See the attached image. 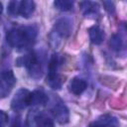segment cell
<instances>
[{"label": "cell", "mask_w": 127, "mask_h": 127, "mask_svg": "<svg viewBox=\"0 0 127 127\" xmlns=\"http://www.w3.org/2000/svg\"><path fill=\"white\" fill-rule=\"evenodd\" d=\"M12 127H28V125H27V123L26 124L23 123V121L21 120V117H17L14 119Z\"/></svg>", "instance_id": "cell-19"}, {"label": "cell", "mask_w": 127, "mask_h": 127, "mask_svg": "<svg viewBox=\"0 0 127 127\" xmlns=\"http://www.w3.org/2000/svg\"><path fill=\"white\" fill-rule=\"evenodd\" d=\"M52 112L54 117L56 118V120L61 123V124H65L68 122L69 119V112L67 107L64 105V103L63 101H59L56 102L52 108Z\"/></svg>", "instance_id": "cell-6"}, {"label": "cell", "mask_w": 127, "mask_h": 127, "mask_svg": "<svg viewBox=\"0 0 127 127\" xmlns=\"http://www.w3.org/2000/svg\"><path fill=\"white\" fill-rule=\"evenodd\" d=\"M16 83V77L12 70H5L0 73V96L4 97L13 88Z\"/></svg>", "instance_id": "cell-4"}, {"label": "cell", "mask_w": 127, "mask_h": 127, "mask_svg": "<svg viewBox=\"0 0 127 127\" xmlns=\"http://www.w3.org/2000/svg\"><path fill=\"white\" fill-rule=\"evenodd\" d=\"M8 115L6 112L0 110V127H5L8 123Z\"/></svg>", "instance_id": "cell-17"}, {"label": "cell", "mask_w": 127, "mask_h": 127, "mask_svg": "<svg viewBox=\"0 0 127 127\" xmlns=\"http://www.w3.org/2000/svg\"><path fill=\"white\" fill-rule=\"evenodd\" d=\"M72 30V22L67 18L59 19L54 26V33L60 38H66Z\"/></svg>", "instance_id": "cell-5"}, {"label": "cell", "mask_w": 127, "mask_h": 127, "mask_svg": "<svg viewBox=\"0 0 127 127\" xmlns=\"http://www.w3.org/2000/svg\"><path fill=\"white\" fill-rule=\"evenodd\" d=\"M86 87H87L86 81L79 77H74L69 83V90L75 95L81 94L86 89Z\"/></svg>", "instance_id": "cell-10"}, {"label": "cell", "mask_w": 127, "mask_h": 127, "mask_svg": "<svg viewBox=\"0 0 127 127\" xmlns=\"http://www.w3.org/2000/svg\"><path fill=\"white\" fill-rule=\"evenodd\" d=\"M48 102V96L42 90H34L30 93L29 105L31 106H43Z\"/></svg>", "instance_id": "cell-8"}, {"label": "cell", "mask_w": 127, "mask_h": 127, "mask_svg": "<svg viewBox=\"0 0 127 127\" xmlns=\"http://www.w3.org/2000/svg\"><path fill=\"white\" fill-rule=\"evenodd\" d=\"M103 5H104L106 11H108L109 13H114L115 6H114V3L113 2H111V1H104L103 2Z\"/></svg>", "instance_id": "cell-18"}, {"label": "cell", "mask_w": 127, "mask_h": 127, "mask_svg": "<svg viewBox=\"0 0 127 127\" xmlns=\"http://www.w3.org/2000/svg\"><path fill=\"white\" fill-rule=\"evenodd\" d=\"M35 121H36V124L38 125V127H55L52 119H50L49 117H47L43 114L35 116Z\"/></svg>", "instance_id": "cell-14"}, {"label": "cell", "mask_w": 127, "mask_h": 127, "mask_svg": "<svg viewBox=\"0 0 127 127\" xmlns=\"http://www.w3.org/2000/svg\"><path fill=\"white\" fill-rule=\"evenodd\" d=\"M119 125L120 122L117 117L110 114H104L94 120L89 127H118Z\"/></svg>", "instance_id": "cell-7"}, {"label": "cell", "mask_w": 127, "mask_h": 127, "mask_svg": "<svg viewBox=\"0 0 127 127\" xmlns=\"http://www.w3.org/2000/svg\"><path fill=\"white\" fill-rule=\"evenodd\" d=\"M83 9V14L85 17H94L99 12V7L96 3L93 2H81L80 3Z\"/></svg>", "instance_id": "cell-12"}, {"label": "cell", "mask_w": 127, "mask_h": 127, "mask_svg": "<svg viewBox=\"0 0 127 127\" xmlns=\"http://www.w3.org/2000/svg\"><path fill=\"white\" fill-rule=\"evenodd\" d=\"M19 4H20V1H11L8 5V13L12 16H16V15H19Z\"/></svg>", "instance_id": "cell-16"}, {"label": "cell", "mask_w": 127, "mask_h": 127, "mask_svg": "<svg viewBox=\"0 0 127 127\" xmlns=\"http://www.w3.org/2000/svg\"><path fill=\"white\" fill-rule=\"evenodd\" d=\"M54 5L57 9H59L61 11H68L72 8L73 2L68 1V0H57L54 2Z\"/></svg>", "instance_id": "cell-15"}, {"label": "cell", "mask_w": 127, "mask_h": 127, "mask_svg": "<svg viewBox=\"0 0 127 127\" xmlns=\"http://www.w3.org/2000/svg\"><path fill=\"white\" fill-rule=\"evenodd\" d=\"M110 47L114 50V51H117L119 52L121 49H123V46H124V43H123V39L122 37L119 35V34H115L112 36V38L110 39Z\"/></svg>", "instance_id": "cell-13"}, {"label": "cell", "mask_w": 127, "mask_h": 127, "mask_svg": "<svg viewBox=\"0 0 127 127\" xmlns=\"http://www.w3.org/2000/svg\"><path fill=\"white\" fill-rule=\"evenodd\" d=\"M88 34L91 43L94 45H100L104 40V32L98 26H92L89 28Z\"/></svg>", "instance_id": "cell-11"}, {"label": "cell", "mask_w": 127, "mask_h": 127, "mask_svg": "<svg viewBox=\"0 0 127 127\" xmlns=\"http://www.w3.org/2000/svg\"><path fill=\"white\" fill-rule=\"evenodd\" d=\"M35 3L32 0H24L20 1L19 4V15L24 18H29L35 11Z\"/></svg>", "instance_id": "cell-9"}, {"label": "cell", "mask_w": 127, "mask_h": 127, "mask_svg": "<svg viewBox=\"0 0 127 127\" xmlns=\"http://www.w3.org/2000/svg\"><path fill=\"white\" fill-rule=\"evenodd\" d=\"M30 91L26 88H20L12 98L11 107L15 111H21L29 106L30 101Z\"/></svg>", "instance_id": "cell-3"}, {"label": "cell", "mask_w": 127, "mask_h": 127, "mask_svg": "<svg viewBox=\"0 0 127 127\" xmlns=\"http://www.w3.org/2000/svg\"><path fill=\"white\" fill-rule=\"evenodd\" d=\"M37 37V29L34 26H22L13 28L7 32V42L15 49L25 50L30 48Z\"/></svg>", "instance_id": "cell-1"}, {"label": "cell", "mask_w": 127, "mask_h": 127, "mask_svg": "<svg viewBox=\"0 0 127 127\" xmlns=\"http://www.w3.org/2000/svg\"><path fill=\"white\" fill-rule=\"evenodd\" d=\"M61 64V57L58 54H54L49 62L47 83L53 89H60L63 84V78L59 73V67Z\"/></svg>", "instance_id": "cell-2"}, {"label": "cell", "mask_w": 127, "mask_h": 127, "mask_svg": "<svg viewBox=\"0 0 127 127\" xmlns=\"http://www.w3.org/2000/svg\"><path fill=\"white\" fill-rule=\"evenodd\" d=\"M2 11H3V5H2V3L0 2V14L2 13Z\"/></svg>", "instance_id": "cell-20"}]
</instances>
